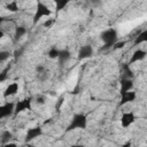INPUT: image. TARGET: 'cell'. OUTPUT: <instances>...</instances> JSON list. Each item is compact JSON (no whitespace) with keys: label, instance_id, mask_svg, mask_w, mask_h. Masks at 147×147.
<instances>
[{"label":"cell","instance_id":"2e32d148","mask_svg":"<svg viewBox=\"0 0 147 147\" xmlns=\"http://www.w3.org/2000/svg\"><path fill=\"white\" fill-rule=\"evenodd\" d=\"M13 139V133L9 131V130H3L0 134V144L1 146L6 145L7 142H9L10 140Z\"/></svg>","mask_w":147,"mask_h":147},{"label":"cell","instance_id":"52a82bcc","mask_svg":"<svg viewBox=\"0 0 147 147\" xmlns=\"http://www.w3.org/2000/svg\"><path fill=\"white\" fill-rule=\"evenodd\" d=\"M137 99V93L132 91H127V92H123L119 94V102H118V106L119 107H123L124 105L126 103H130V102H133L136 101Z\"/></svg>","mask_w":147,"mask_h":147},{"label":"cell","instance_id":"5b68a950","mask_svg":"<svg viewBox=\"0 0 147 147\" xmlns=\"http://www.w3.org/2000/svg\"><path fill=\"white\" fill-rule=\"evenodd\" d=\"M119 122H121V126L123 129H127L136 122V114L133 111H124L121 115Z\"/></svg>","mask_w":147,"mask_h":147},{"label":"cell","instance_id":"9c48e42d","mask_svg":"<svg viewBox=\"0 0 147 147\" xmlns=\"http://www.w3.org/2000/svg\"><path fill=\"white\" fill-rule=\"evenodd\" d=\"M94 51H93V47L91 45H83L79 51H78V54H77V57L78 60H86V59H90L92 57Z\"/></svg>","mask_w":147,"mask_h":147},{"label":"cell","instance_id":"6da1fadb","mask_svg":"<svg viewBox=\"0 0 147 147\" xmlns=\"http://www.w3.org/2000/svg\"><path fill=\"white\" fill-rule=\"evenodd\" d=\"M87 127V116L83 113H77L72 116L65 132H71L75 130H85Z\"/></svg>","mask_w":147,"mask_h":147},{"label":"cell","instance_id":"cb8c5ba5","mask_svg":"<svg viewBox=\"0 0 147 147\" xmlns=\"http://www.w3.org/2000/svg\"><path fill=\"white\" fill-rule=\"evenodd\" d=\"M54 23H55V20H54V18H48L42 25H44V28H47V29H48V28H51Z\"/></svg>","mask_w":147,"mask_h":147},{"label":"cell","instance_id":"44dd1931","mask_svg":"<svg viewBox=\"0 0 147 147\" xmlns=\"http://www.w3.org/2000/svg\"><path fill=\"white\" fill-rule=\"evenodd\" d=\"M10 53H9V51H1L0 52V62L2 63V62H5L6 60H8L9 57H10Z\"/></svg>","mask_w":147,"mask_h":147},{"label":"cell","instance_id":"4316f807","mask_svg":"<svg viewBox=\"0 0 147 147\" xmlns=\"http://www.w3.org/2000/svg\"><path fill=\"white\" fill-rule=\"evenodd\" d=\"M90 3L92 5V7H99L101 5V0H90Z\"/></svg>","mask_w":147,"mask_h":147},{"label":"cell","instance_id":"7a4b0ae2","mask_svg":"<svg viewBox=\"0 0 147 147\" xmlns=\"http://www.w3.org/2000/svg\"><path fill=\"white\" fill-rule=\"evenodd\" d=\"M117 38H118V33H117V30H116V29H114V28H108V29L103 30V31L100 33V39H101L102 42H103L102 51L113 47L114 44L117 41Z\"/></svg>","mask_w":147,"mask_h":147},{"label":"cell","instance_id":"484cf974","mask_svg":"<svg viewBox=\"0 0 147 147\" xmlns=\"http://www.w3.org/2000/svg\"><path fill=\"white\" fill-rule=\"evenodd\" d=\"M9 69V67H7L5 70H2V72L0 74V82H3L6 79V74H7V70Z\"/></svg>","mask_w":147,"mask_h":147},{"label":"cell","instance_id":"8fae6325","mask_svg":"<svg viewBox=\"0 0 147 147\" xmlns=\"http://www.w3.org/2000/svg\"><path fill=\"white\" fill-rule=\"evenodd\" d=\"M134 86V83L132 80V78H127V77H123L119 80V94L123 92H127V91H132Z\"/></svg>","mask_w":147,"mask_h":147},{"label":"cell","instance_id":"3957f363","mask_svg":"<svg viewBox=\"0 0 147 147\" xmlns=\"http://www.w3.org/2000/svg\"><path fill=\"white\" fill-rule=\"evenodd\" d=\"M52 14V10L49 9V7L44 3L42 1L38 0L37 1V6H36V11L33 14V17H32V23L33 25H36L42 17H47Z\"/></svg>","mask_w":147,"mask_h":147},{"label":"cell","instance_id":"4fadbf2b","mask_svg":"<svg viewBox=\"0 0 147 147\" xmlns=\"http://www.w3.org/2000/svg\"><path fill=\"white\" fill-rule=\"evenodd\" d=\"M71 59V53L69 49L64 48V49H60V54H59V57H57V61L61 65H63L64 63H67L69 60Z\"/></svg>","mask_w":147,"mask_h":147},{"label":"cell","instance_id":"30bf717a","mask_svg":"<svg viewBox=\"0 0 147 147\" xmlns=\"http://www.w3.org/2000/svg\"><path fill=\"white\" fill-rule=\"evenodd\" d=\"M146 56H147V52L145 51V49H136L133 53H132V55H131V57H130V60H129V64L131 65V64H133V63H137V62H140V61H142V60H145L146 59Z\"/></svg>","mask_w":147,"mask_h":147},{"label":"cell","instance_id":"ffe728a7","mask_svg":"<svg viewBox=\"0 0 147 147\" xmlns=\"http://www.w3.org/2000/svg\"><path fill=\"white\" fill-rule=\"evenodd\" d=\"M123 71H124V77H127V78H132L133 77V72L130 69V64L129 63L123 64Z\"/></svg>","mask_w":147,"mask_h":147},{"label":"cell","instance_id":"e0dca14e","mask_svg":"<svg viewBox=\"0 0 147 147\" xmlns=\"http://www.w3.org/2000/svg\"><path fill=\"white\" fill-rule=\"evenodd\" d=\"M53 2L55 5V10L59 13V11L63 10L68 6V3L70 2V0H53Z\"/></svg>","mask_w":147,"mask_h":147},{"label":"cell","instance_id":"ac0fdd59","mask_svg":"<svg viewBox=\"0 0 147 147\" xmlns=\"http://www.w3.org/2000/svg\"><path fill=\"white\" fill-rule=\"evenodd\" d=\"M6 9H7L8 11H10V13H17L18 9H20L17 1H16V0H13V1L8 2V3L6 5Z\"/></svg>","mask_w":147,"mask_h":147},{"label":"cell","instance_id":"7c38bea8","mask_svg":"<svg viewBox=\"0 0 147 147\" xmlns=\"http://www.w3.org/2000/svg\"><path fill=\"white\" fill-rule=\"evenodd\" d=\"M18 90H20L18 83H15V82H14V83H10V84H8L7 87L5 88V91H3V93H2V96H3V98L13 96V95L17 94Z\"/></svg>","mask_w":147,"mask_h":147},{"label":"cell","instance_id":"5bb4252c","mask_svg":"<svg viewBox=\"0 0 147 147\" xmlns=\"http://www.w3.org/2000/svg\"><path fill=\"white\" fill-rule=\"evenodd\" d=\"M144 42H147V29L142 30L133 40V46H137V45H140V44H144Z\"/></svg>","mask_w":147,"mask_h":147},{"label":"cell","instance_id":"9a60e30c","mask_svg":"<svg viewBox=\"0 0 147 147\" xmlns=\"http://www.w3.org/2000/svg\"><path fill=\"white\" fill-rule=\"evenodd\" d=\"M26 33V28L23 25H17L14 31V41H18Z\"/></svg>","mask_w":147,"mask_h":147},{"label":"cell","instance_id":"d4e9b609","mask_svg":"<svg viewBox=\"0 0 147 147\" xmlns=\"http://www.w3.org/2000/svg\"><path fill=\"white\" fill-rule=\"evenodd\" d=\"M36 71H37L38 75H39V74H44V72H46V68H45V65H42V64H38V65L36 67Z\"/></svg>","mask_w":147,"mask_h":147},{"label":"cell","instance_id":"603a6c76","mask_svg":"<svg viewBox=\"0 0 147 147\" xmlns=\"http://www.w3.org/2000/svg\"><path fill=\"white\" fill-rule=\"evenodd\" d=\"M34 100H36L34 102H36L37 105H39V106H41V105H44V103L46 102V98H45L44 95H37Z\"/></svg>","mask_w":147,"mask_h":147},{"label":"cell","instance_id":"d6986e66","mask_svg":"<svg viewBox=\"0 0 147 147\" xmlns=\"http://www.w3.org/2000/svg\"><path fill=\"white\" fill-rule=\"evenodd\" d=\"M59 54H60V49H59V48H56L55 46L51 47V48L48 49V52H47L48 57H49V59H52V60L57 59V57H59Z\"/></svg>","mask_w":147,"mask_h":147},{"label":"cell","instance_id":"ba28073f","mask_svg":"<svg viewBox=\"0 0 147 147\" xmlns=\"http://www.w3.org/2000/svg\"><path fill=\"white\" fill-rule=\"evenodd\" d=\"M15 113V103L14 102H6L0 107V118H6Z\"/></svg>","mask_w":147,"mask_h":147},{"label":"cell","instance_id":"8992f818","mask_svg":"<svg viewBox=\"0 0 147 147\" xmlns=\"http://www.w3.org/2000/svg\"><path fill=\"white\" fill-rule=\"evenodd\" d=\"M42 133H44V131H42V127H41L40 125H37V126L30 127V129L26 131V134H25L24 141H25V142H31V141H32V140H34L36 138L40 137Z\"/></svg>","mask_w":147,"mask_h":147},{"label":"cell","instance_id":"7402d4cb","mask_svg":"<svg viewBox=\"0 0 147 147\" xmlns=\"http://www.w3.org/2000/svg\"><path fill=\"white\" fill-rule=\"evenodd\" d=\"M125 45H126V41H124V40H122V41H116L111 48H113L114 51H117V49H121V48H123Z\"/></svg>","mask_w":147,"mask_h":147},{"label":"cell","instance_id":"83f0119b","mask_svg":"<svg viewBox=\"0 0 147 147\" xmlns=\"http://www.w3.org/2000/svg\"><path fill=\"white\" fill-rule=\"evenodd\" d=\"M22 53H23V48H21V49H17V51H15V53H14V57H15V59L20 57V56L22 55Z\"/></svg>","mask_w":147,"mask_h":147},{"label":"cell","instance_id":"277c9868","mask_svg":"<svg viewBox=\"0 0 147 147\" xmlns=\"http://www.w3.org/2000/svg\"><path fill=\"white\" fill-rule=\"evenodd\" d=\"M32 109V98H24L22 100H18L15 102V113L14 115H18L25 110H31Z\"/></svg>","mask_w":147,"mask_h":147}]
</instances>
